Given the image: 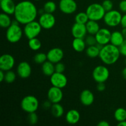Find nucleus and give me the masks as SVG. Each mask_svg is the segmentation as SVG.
<instances>
[{
	"label": "nucleus",
	"instance_id": "16",
	"mask_svg": "<svg viewBox=\"0 0 126 126\" xmlns=\"http://www.w3.org/2000/svg\"><path fill=\"white\" fill-rule=\"evenodd\" d=\"M32 67L27 62H22L17 67V73L22 79H27L32 74Z\"/></svg>",
	"mask_w": 126,
	"mask_h": 126
},
{
	"label": "nucleus",
	"instance_id": "8",
	"mask_svg": "<svg viewBox=\"0 0 126 126\" xmlns=\"http://www.w3.org/2000/svg\"><path fill=\"white\" fill-rule=\"evenodd\" d=\"M110 71L107 67L103 65H98L92 72V77L95 81L98 82H105L108 79Z\"/></svg>",
	"mask_w": 126,
	"mask_h": 126
},
{
	"label": "nucleus",
	"instance_id": "13",
	"mask_svg": "<svg viewBox=\"0 0 126 126\" xmlns=\"http://www.w3.org/2000/svg\"><path fill=\"white\" fill-rule=\"evenodd\" d=\"M63 96L62 89L53 86L50 87L47 92L48 100L52 103H60Z\"/></svg>",
	"mask_w": 126,
	"mask_h": 126
},
{
	"label": "nucleus",
	"instance_id": "28",
	"mask_svg": "<svg viewBox=\"0 0 126 126\" xmlns=\"http://www.w3.org/2000/svg\"><path fill=\"white\" fill-rule=\"evenodd\" d=\"M114 116L118 122L126 120V110L123 108H119L114 111Z\"/></svg>",
	"mask_w": 126,
	"mask_h": 126
},
{
	"label": "nucleus",
	"instance_id": "9",
	"mask_svg": "<svg viewBox=\"0 0 126 126\" xmlns=\"http://www.w3.org/2000/svg\"><path fill=\"white\" fill-rule=\"evenodd\" d=\"M39 23L43 28L49 30L55 25V18L52 14L44 12L39 17Z\"/></svg>",
	"mask_w": 126,
	"mask_h": 126
},
{
	"label": "nucleus",
	"instance_id": "50",
	"mask_svg": "<svg viewBox=\"0 0 126 126\" xmlns=\"http://www.w3.org/2000/svg\"><path fill=\"white\" fill-rule=\"evenodd\" d=\"M0 1H1V0H0Z\"/></svg>",
	"mask_w": 126,
	"mask_h": 126
},
{
	"label": "nucleus",
	"instance_id": "33",
	"mask_svg": "<svg viewBox=\"0 0 126 126\" xmlns=\"http://www.w3.org/2000/svg\"><path fill=\"white\" fill-rule=\"evenodd\" d=\"M16 79V74L12 70H9L5 73V82L8 84H11L14 82Z\"/></svg>",
	"mask_w": 126,
	"mask_h": 126
},
{
	"label": "nucleus",
	"instance_id": "47",
	"mask_svg": "<svg viewBox=\"0 0 126 126\" xmlns=\"http://www.w3.org/2000/svg\"><path fill=\"white\" fill-rule=\"evenodd\" d=\"M122 33H123V36H124L125 39H126V28H123V30H122Z\"/></svg>",
	"mask_w": 126,
	"mask_h": 126
},
{
	"label": "nucleus",
	"instance_id": "17",
	"mask_svg": "<svg viewBox=\"0 0 126 126\" xmlns=\"http://www.w3.org/2000/svg\"><path fill=\"white\" fill-rule=\"evenodd\" d=\"M87 33L86 24L75 23L71 28V34L74 38H84Z\"/></svg>",
	"mask_w": 126,
	"mask_h": 126
},
{
	"label": "nucleus",
	"instance_id": "7",
	"mask_svg": "<svg viewBox=\"0 0 126 126\" xmlns=\"http://www.w3.org/2000/svg\"><path fill=\"white\" fill-rule=\"evenodd\" d=\"M42 27L39 22L34 20L25 25L23 33L28 39L36 38L41 32Z\"/></svg>",
	"mask_w": 126,
	"mask_h": 126
},
{
	"label": "nucleus",
	"instance_id": "40",
	"mask_svg": "<svg viewBox=\"0 0 126 126\" xmlns=\"http://www.w3.org/2000/svg\"><path fill=\"white\" fill-rule=\"evenodd\" d=\"M106 86L105 82H98L97 85V89L99 92H103L105 90Z\"/></svg>",
	"mask_w": 126,
	"mask_h": 126
},
{
	"label": "nucleus",
	"instance_id": "46",
	"mask_svg": "<svg viewBox=\"0 0 126 126\" xmlns=\"http://www.w3.org/2000/svg\"><path fill=\"white\" fill-rule=\"evenodd\" d=\"M122 75H123V78L126 79V67L124 68L123 71H122Z\"/></svg>",
	"mask_w": 126,
	"mask_h": 126
},
{
	"label": "nucleus",
	"instance_id": "23",
	"mask_svg": "<svg viewBox=\"0 0 126 126\" xmlns=\"http://www.w3.org/2000/svg\"><path fill=\"white\" fill-rule=\"evenodd\" d=\"M86 43L83 38H75L72 42V47L75 51L81 52L86 49Z\"/></svg>",
	"mask_w": 126,
	"mask_h": 126
},
{
	"label": "nucleus",
	"instance_id": "44",
	"mask_svg": "<svg viewBox=\"0 0 126 126\" xmlns=\"http://www.w3.org/2000/svg\"><path fill=\"white\" fill-rule=\"evenodd\" d=\"M4 78H5V71L0 70V81H1V82H2L3 81H4Z\"/></svg>",
	"mask_w": 126,
	"mask_h": 126
},
{
	"label": "nucleus",
	"instance_id": "20",
	"mask_svg": "<svg viewBox=\"0 0 126 126\" xmlns=\"http://www.w3.org/2000/svg\"><path fill=\"white\" fill-rule=\"evenodd\" d=\"M80 116L79 112L76 110H70L66 113L65 116V119L67 123L70 124H76L79 121Z\"/></svg>",
	"mask_w": 126,
	"mask_h": 126
},
{
	"label": "nucleus",
	"instance_id": "24",
	"mask_svg": "<svg viewBox=\"0 0 126 126\" xmlns=\"http://www.w3.org/2000/svg\"><path fill=\"white\" fill-rule=\"evenodd\" d=\"M86 26L87 33L89 34H92V35H95L96 33L100 29V25L97 21L92 20H89L86 23Z\"/></svg>",
	"mask_w": 126,
	"mask_h": 126
},
{
	"label": "nucleus",
	"instance_id": "35",
	"mask_svg": "<svg viewBox=\"0 0 126 126\" xmlns=\"http://www.w3.org/2000/svg\"><path fill=\"white\" fill-rule=\"evenodd\" d=\"M28 121L32 125H34L38 121V116L35 112L28 113Z\"/></svg>",
	"mask_w": 126,
	"mask_h": 126
},
{
	"label": "nucleus",
	"instance_id": "1",
	"mask_svg": "<svg viewBox=\"0 0 126 126\" xmlns=\"http://www.w3.org/2000/svg\"><path fill=\"white\" fill-rule=\"evenodd\" d=\"M14 17L20 24L25 25L34 21L38 16V10L32 2L24 0L16 4Z\"/></svg>",
	"mask_w": 126,
	"mask_h": 126
},
{
	"label": "nucleus",
	"instance_id": "25",
	"mask_svg": "<svg viewBox=\"0 0 126 126\" xmlns=\"http://www.w3.org/2000/svg\"><path fill=\"white\" fill-rule=\"evenodd\" d=\"M50 111L51 113L55 118H61L64 113V109L63 107H62V105L60 104V103H52L50 108Z\"/></svg>",
	"mask_w": 126,
	"mask_h": 126
},
{
	"label": "nucleus",
	"instance_id": "31",
	"mask_svg": "<svg viewBox=\"0 0 126 126\" xmlns=\"http://www.w3.org/2000/svg\"><path fill=\"white\" fill-rule=\"evenodd\" d=\"M43 9H44L45 12L53 14L55 11H56V4L52 1H47V2L44 4Z\"/></svg>",
	"mask_w": 126,
	"mask_h": 126
},
{
	"label": "nucleus",
	"instance_id": "36",
	"mask_svg": "<svg viewBox=\"0 0 126 126\" xmlns=\"http://www.w3.org/2000/svg\"><path fill=\"white\" fill-rule=\"evenodd\" d=\"M102 6L103 7L106 12L113 10V2L111 0H105L102 3Z\"/></svg>",
	"mask_w": 126,
	"mask_h": 126
},
{
	"label": "nucleus",
	"instance_id": "10",
	"mask_svg": "<svg viewBox=\"0 0 126 126\" xmlns=\"http://www.w3.org/2000/svg\"><path fill=\"white\" fill-rule=\"evenodd\" d=\"M77 7L75 0H60L59 2L60 10L65 14H72L76 12Z\"/></svg>",
	"mask_w": 126,
	"mask_h": 126
},
{
	"label": "nucleus",
	"instance_id": "49",
	"mask_svg": "<svg viewBox=\"0 0 126 126\" xmlns=\"http://www.w3.org/2000/svg\"><path fill=\"white\" fill-rule=\"evenodd\" d=\"M125 63H126V60H125Z\"/></svg>",
	"mask_w": 126,
	"mask_h": 126
},
{
	"label": "nucleus",
	"instance_id": "15",
	"mask_svg": "<svg viewBox=\"0 0 126 126\" xmlns=\"http://www.w3.org/2000/svg\"><path fill=\"white\" fill-rule=\"evenodd\" d=\"M47 60L55 64L60 62L64 57V52L62 49L59 47H54L50 49L47 53Z\"/></svg>",
	"mask_w": 126,
	"mask_h": 126
},
{
	"label": "nucleus",
	"instance_id": "2",
	"mask_svg": "<svg viewBox=\"0 0 126 126\" xmlns=\"http://www.w3.org/2000/svg\"><path fill=\"white\" fill-rule=\"evenodd\" d=\"M120 55L119 47L110 43L103 46L100 50L99 57L103 63L111 65L119 60Z\"/></svg>",
	"mask_w": 126,
	"mask_h": 126
},
{
	"label": "nucleus",
	"instance_id": "6",
	"mask_svg": "<svg viewBox=\"0 0 126 126\" xmlns=\"http://www.w3.org/2000/svg\"><path fill=\"white\" fill-rule=\"evenodd\" d=\"M122 17L123 16L120 12L113 9L106 12L103 17V20L108 27H115L121 24Z\"/></svg>",
	"mask_w": 126,
	"mask_h": 126
},
{
	"label": "nucleus",
	"instance_id": "32",
	"mask_svg": "<svg viewBox=\"0 0 126 126\" xmlns=\"http://www.w3.org/2000/svg\"><path fill=\"white\" fill-rule=\"evenodd\" d=\"M47 60V54L43 52H39L36 54L34 57V61L37 64H43Z\"/></svg>",
	"mask_w": 126,
	"mask_h": 126
},
{
	"label": "nucleus",
	"instance_id": "37",
	"mask_svg": "<svg viewBox=\"0 0 126 126\" xmlns=\"http://www.w3.org/2000/svg\"><path fill=\"white\" fill-rule=\"evenodd\" d=\"M65 70V66L63 63L58 62L55 65V72L58 73H63Z\"/></svg>",
	"mask_w": 126,
	"mask_h": 126
},
{
	"label": "nucleus",
	"instance_id": "5",
	"mask_svg": "<svg viewBox=\"0 0 126 126\" xmlns=\"http://www.w3.org/2000/svg\"><path fill=\"white\" fill-rule=\"evenodd\" d=\"M6 35L7 41L10 43H16L19 41L23 35V31L20 27V24L12 23L7 28Z\"/></svg>",
	"mask_w": 126,
	"mask_h": 126
},
{
	"label": "nucleus",
	"instance_id": "39",
	"mask_svg": "<svg viewBox=\"0 0 126 126\" xmlns=\"http://www.w3.org/2000/svg\"><path fill=\"white\" fill-rule=\"evenodd\" d=\"M119 9L121 11L126 14V0H122L119 4Z\"/></svg>",
	"mask_w": 126,
	"mask_h": 126
},
{
	"label": "nucleus",
	"instance_id": "38",
	"mask_svg": "<svg viewBox=\"0 0 126 126\" xmlns=\"http://www.w3.org/2000/svg\"><path fill=\"white\" fill-rule=\"evenodd\" d=\"M119 51H120L121 55H124L126 57V39L122 43L121 45L119 47Z\"/></svg>",
	"mask_w": 126,
	"mask_h": 126
},
{
	"label": "nucleus",
	"instance_id": "19",
	"mask_svg": "<svg viewBox=\"0 0 126 126\" xmlns=\"http://www.w3.org/2000/svg\"><path fill=\"white\" fill-rule=\"evenodd\" d=\"M0 4L2 12L9 15L14 14L16 4L13 0H1Z\"/></svg>",
	"mask_w": 126,
	"mask_h": 126
},
{
	"label": "nucleus",
	"instance_id": "34",
	"mask_svg": "<svg viewBox=\"0 0 126 126\" xmlns=\"http://www.w3.org/2000/svg\"><path fill=\"white\" fill-rule=\"evenodd\" d=\"M85 42L86 43V45L88 46L96 45L97 43L95 36V35H92V34H89V36H86V39H85Z\"/></svg>",
	"mask_w": 126,
	"mask_h": 126
},
{
	"label": "nucleus",
	"instance_id": "21",
	"mask_svg": "<svg viewBox=\"0 0 126 126\" xmlns=\"http://www.w3.org/2000/svg\"><path fill=\"white\" fill-rule=\"evenodd\" d=\"M124 40H125V38L122 32H119V31H114L111 33L110 39L111 44L119 47L121 45L122 43L124 41Z\"/></svg>",
	"mask_w": 126,
	"mask_h": 126
},
{
	"label": "nucleus",
	"instance_id": "18",
	"mask_svg": "<svg viewBox=\"0 0 126 126\" xmlns=\"http://www.w3.org/2000/svg\"><path fill=\"white\" fill-rule=\"evenodd\" d=\"M80 101L83 105H91L94 102V95L90 90H84L80 95Z\"/></svg>",
	"mask_w": 126,
	"mask_h": 126
},
{
	"label": "nucleus",
	"instance_id": "26",
	"mask_svg": "<svg viewBox=\"0 0 126 126\" xmlns=\"http://www.w3.org/2000/svg\"><path fill=\"white\" fill-rule=\"evenodd\" d=\"M100 52V49L97 46V45L88 46L86 50V55L91 59H94L97 57H99Z\"/></svg>",
	"mask_w": 126,
	"mask_h": 126
},
{
	"label": "nucleus",
	"instance_id": "27",
	"mask_svg": "<svg viewBox=\"0 0 126 126\" xmlns=\"http://www.w3.org/2000/svg\"><path fill=\"white\" fill-rule=\"evenodd\" d=\"M9 16V15L4 12L0 15V26L2 28H7L12 24V21L11 20V18Z\"/></svg>",
	"mask_w": 126,
	"mask_h": 126
},
{
	"label": "nucleus",
	"instance_id": "30",
	"mask_svg": "<svg viewBox=\"0 0 126 126\" xmlns=\"http://www.w3.org/2000/svg\"><path fill=\"white\" fill-rule=\"evenodd\" d=\"M89 20L88 16L86 12H81L75 16V22L78 23H82V24H86L88 21Z\"/></svg>",
	"mask_w": 126,
	"mask_h": 126
},
{
	"label": "nucleus",
	"instance_id": "29",
	"mask_svg": "<svg viewBox=\"0 0 126 126\" xmlns=\"http://www.w3.org/2000/svg\"><path fill=\"white\" fill-rule=\"evenodd\" d=\"M41 42L37 38H32L28 41V46L32 50L36 51L41 47Z\"/></svg>",
	"mask_w": 126,
	"mask_h": 126
},
{
	"label": "nucleus",
	"instance_id": "43",
	"mask_svg": "<svg viewBox=\"0 0 126 126\" xmlns=\"http://www.w3.org/2000/svg\"><path fill=\"white\" fill-rule=\"evenodd\" d=\"M98 126H110V124L106 121H102L97 124Z\"/></svg>",
	"mask_w": 126,
	"mask_h": 126
},
{
	"label": "nucleus",
	"instance_id": "14",
	"mask_svg": "<svg viewBox=\"0 0 126 126\" xmlns=\"http://www.w3.org/2000/svg\"><path fill=\"white\" fill-rule=\"evenodd\" d=\"M111 32L107 28H100L95 35L97 43L105 46L110 43Z\"/></svg>",
	"mask_w": 126,
	"mask_h": 126
},
{
	"label": "nucleus",
	"instance_id": "48",
	"mask_svg": "<svg viewBox=\"0 0 126 126\" xmlns=\"http://www.w3.org/2000/svg\"><path fill=\"white\" fill-rule=\"evenodd\" d=\"M34 1H41V0H34Z\"/></svg>",
	"mask_w": 126,
	"mask_h": 126
},
{
	"label": "nucleus",
	"instance_id": "41",
	"mask_svg": "<svg viewBox=\"0 0 126 126\" xmlns=\"http://www.w3.org/2000/svg\"><path fill=\"white\" fill-rule=\"evenodd\" d=\"M121 25L123 28H126V14L123 15V17H122Z\"/></svg>",
	"mask_w": 126,
	"mask_h": 126
},
{
	"label": "nucleus",
	"instance_id": "4",
	"mask_svg": "<svg viewBox=\"0 0 126 126\" xmlns=\"http://www.w3.org/2000/svg\"><path fill=\"white\" fill-rule=\"evenodd\" d=\"M21 108L28 113L36 112L39 107V101L34 95H27L23 97L21 101Z\"/></svg>",
	"mask_w": 126,
	"mask_h": 126
},
{
	"label": "nucleus",
	"instance_id": "22",
	"mask_svg": "<svg viewBox=\"0 0 126 126\" xmlns=\"http://www.w3.org/2000/svg\"><path fill=\"white\" fill-rule=\"evenodd\" d=\"M41 70L43 73L47 76H51L55 72L54 63L49 60L42 64Z\"/></svg>",
	"mask_w": 126,
	"mask_h": 126
},
{
	"label": "nucleus",
	"instance_id": "42",
	"mask_svg": "<svg viewBox=\"0 0 126 126\" xmlns=\"http://www.w3.org/2000/svg\"><path fill=\"white\" fill-rule=\"evenodd\" d=\"M52 105V103L48 100V101H46V102H44V104H43V107L45 108H46V109H48V108H51Z\"/></svg>",
	"mask_w": 126,
	"mask_h": 126
},
{
	"label": "nucleus",
	"instance_id": "12",
	"mask_svg": "<svg viewBox=\"0 0 126 126\" xmlns=\"http://www.w3.org/2000/svg\"><path fill=\"white\" fill-rule=\"evenodd\" d=\"M15 65V59L9 54H3L0 57V70L7 71L13 68Z\"/></svg>",
	"mask_w": 126,
	"mask_h": 126
},
{
	"label": "nucleus",
	"instance_id": "45",
	"mask_svg": "<svg viewBox=\"0 0 126 126\" xmlns=\"http://www.w3.org/2000/svg\"><path fill=\"white\" fill-rule=\"evenodd\" d=\"M118 126H126V120L123 121L118 122Z\"/></svg>",
	"mask_w": 126,
	"mask_h": 126
},
{
	"label": "nucleus",
	"instance_id": "11",
	"mask_svg": "<svg viewBox=\"0 0 126 126\" xmlns=\"http://www.w3.org/2000/svg\"><path fill=\"white\" fill-rule=\"evenodd\" d=\"M50 77V82L53 86L63 89L67 85V78L63 73L55 72Z\"/></svg>",
	"mask_w": 126,
	"mask_h": 126
},
{
	"label": "nucleus",
	"instance_id": "3",
	"mask_svg": "<svg viewBox=\"0 0 126 126\" xmlns=\"http://www.w3.org/2000/svg\"><path fill=\"white\" fill-rule=\"evenodd\" d=\"M86 12L88 16L89 20L98 22L100 20L103 19L106 11L102 4L93 3L90 4L87 7Z\"/></svg>",
	"mask_w": 126,
	"mask_h": 126
}]
</instances>
